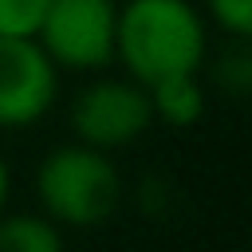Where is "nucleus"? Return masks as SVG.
<instances>
[{"label":"nucleus","mask_w":252,"mask_h":252,"mask_svg":"<svg viewBox=\"0 0 252 252\" xmlns=\"http://www.w3.org/2000/svg\"><path fill=\"white\" fill-rule=\"evenodd\" d=\"M114 59L142 87L201 71L209 59V32L189 0H126L114 24Z\"/></svg>","instance_id":"nucleus-1"},{"label":"nucleus","mask_w":252,"mask_h":252,"mask_svg":"<svg viewBox=\"0 0 252 252\" xmlns=\"http://www.w3.org/2000/svg\"><path fill=\"white\" fill-rule=\"evenodd\" d=\"M35 197L43 217H51L59 228H94L118 213L122 173L106 150L87 142L55 146L35 169Z\"/></svg>","instance_id":"nucleus-2"},{"label":"nucleus","mask_w":252,"mask_h":252,"mask_svg":"<svg viewBox=\"0 0 252 252\" xmlns=\"http://www.w3.org/2000/svg\"><path fill=\"white\" fill-rule=\"evenodd\" d=\"M114 0H47L35 39L59 71H102L114 63Z\"/></svg>","instance_id":"nucleus-3"},{"label":"nucleus","mask_w":252,"mask_h":252,"mask_svg":"<svg viewBox=\"0 0 252 252\" xmlns=\"http://www.w3.org/2000/svg\"><path fill=\"white\" fill-rule=\"evenodd\" d=\"M154 126L150 91L138 79H98L83 87L71 102V130L75 142L94 150H122L134 146Z\"/></svg>","instance_id":"nucleus-4"},{"label":"nucleus","mask_w":252,"mask_h":252,"mask_svg":"<svg viewBox=\"0 0 252 252\" xmlns=\"http://www.w3.org/2000/svg\"><path fill=\"white\" fill-rule=\"evenodd\" d=\"M59 98V67L39 39L0 35V126L24 130L39 122Z\"/></svg>","instance_id":"nucleus-5"},{"label":"nucleus","mask_w":252,"mask_h":252,"mask_svg":"<svg viewBox=\"0 0 252 252\" xmlns=\"http://www.w3.org/2000/svg\"><path fill=\"white\" fill-rule=\"evenodd\" d=\"M146 91H150L154 118H161L165 126H197L201 114H205V87H201L197 71L158 79Z\"/></svg>","instance_id":"nucleus-6"},{"label":"nucleus","mask_w":252,"mask_h":252,"mask_svg":"<svg viewBox=\"0 0 252 252\" xmlns=\"http://www.w3.org/2000/svg\"><path fill=\"white\" fill-rule=\"evenodd\" d=\"M63 228L43 213H0V252H59Z\"/></svg>","instance_id":"nucleus-7"},{"label":"nucleus","mask_w":252,"mask_h":252,"mask_svg":"<svg viewBox=\"0 0 252 252\" xmlns=\"http://www.w3.org/2000/svg\"><path fill=\"white\" fill-rule=\"evenodd\" d=\"M43 12H47V0H0V35L32 39L39 32Z\"/></svg>","instance_id":"nucleus-8"},{"label":"nucleus","mask_w":252,"mask_h":252,"mask_svg":"<svg viewBox=\"0 0 252 252\" xmlns=\"http://www.w3.org/2000/svg\"><path fill=\"white\" fill-rule=\"evenodd\" d=\"M205 8L232 39L252 35V0H205Z\"/></svg>","instance_id":"nucleus-9"},{"label":"nucleus","mask_w":252,"mask_h":252,"mask_svg":"<svg viewBox=\"0 0 252 252\" xmlns=\"http://www.w3.org/2000/svg\"><path fill=\"white\" fill-rule=\"evenodd\" d=\"M217 79H220L228 91H236V94H240V91L252 83V55H248L244 47H232V51H224V63H220Z\"/></svg>","instance_id":"nucleus-10"},{"label":"nucleus","mask_w":252,"mask_h":252,"mask_svg":"<svg viewBox=\"0 0 252 252\" xmlns=\"http://www.w3.org/2000/svg\"><path fill=\"white\" fill-rule=\"evenodd\" d=\"M8 193H12V169H8V161L0 158V213H4V205H8Z\"/></svg>","instance_id":"nucleus-11"}]
</instances>
